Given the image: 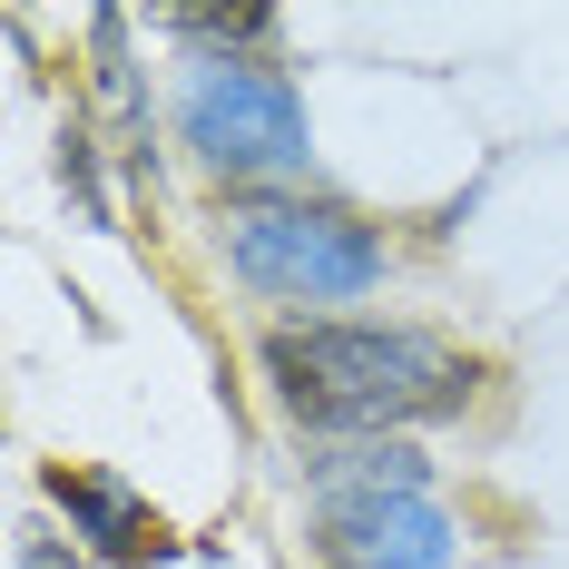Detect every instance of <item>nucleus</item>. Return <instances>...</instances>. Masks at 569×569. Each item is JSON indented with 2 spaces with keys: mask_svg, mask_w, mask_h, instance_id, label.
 Masks as SVG:
<instances>
[{
  "mask_svg": "<svg viewBox=\"0 0 569 569\" xmlns=\"http://www.w3.org/2000/svg\"><path fill=\"white\" fill-rule=\"evenodd\" d=\"M20 569H89V560H79V550H59L50 530L30 520V530H20Z\"/></svg>",
  "mask_w": 569,
  "mask_h": 569,
  "instance_id": "obj_8",
  "label": "nucleus"
},
{
  "mask_svg": "<svg viewBox=\"0 0 569 569\" xmlns=\"http://www.w3.org/2000/svg\"><path fill=\"white\" fill-rule=\"evenodd\" d=\"M305 491L325 501H402L432 491V452L422 442H305Z\"/></svg>",
  "mask_w": 569,
  "mask_h": 569,
  "instance_id": "obj_6",
  "label": "nucleus"
},
{
  "mask_svg": "<svg viewBox=\"0 0 569 569\" xmlns=\"http://www.w3.org/2000/svg\"><path fill=\"white\" fill-rule=\"evenodd\" d=\"M227 266L276 305H353L383 284V227H363L335 197H295V187H236L227 197Z\"/></svg>",
  "mask_w": 569,
  "mask_h": 569,
  "instance_id": "obj_2",
  "label": "nucleus"
},
{
  "mask_svg": "<svg viewBox=\"0 0 569 569\" xmlns=\"http://www.w3.org/2000/svg\"><path fill=\"white\" fill-rule=\"evenodd\" d=\"M315 550L335 569H452L461 560V520L432 491H402V501H325Z\"/></svg>",
  "mask_w": 569,
  "mask_h": 569,
  "instance_id": "obj_4",
  "label": "nucleus"
},
{
  "mask_svg": "<svg viewBox=\"0 0 569 569\" xmlns=\"http://www.w3.org/2000/svg\"><path fill=\"white\" fill-rule=\"evenodd\" d=\"M177 138L197 148V168L236 187H284L315 168V128H305V89L276 59H217L197 50L177 79Z\"/></svg>",
  "mask_w": 569,
  "mask_h": 569,
  "instance_id": "obj_3",
  "label": "nucleus"
},
{
  "mask_svg": "<svg viewBox=\"0 0 569 569\" xmlns=\"http://www.w3.org/2000/svg\"><path fill=\"white\" fill-rule=\"evenodd\" d=\"M59 187L79 197V217H89V227H109V197H99V158H89V128H69V138H59Z\"/></svg>",
  "mask_w": 569,
  "mask_h": 569,
  "instance_id": "obj_7",
  "label": "nucleus"
},
{
  "mask_svg": "<svg viewBox=\"0 0 569 569\" xmlns=\"http://www.w3.org/2000/svg\"><path fill=\"white\" fill-rule=\"evenodd\" d=\"M256 363L305 442H412V422L461 412L481 383V363L422 325H276Z\"/></svg>",
  "mask_w": 569,
  "mask_h": 569,
  "instance_id": "obj_1",
  "label": "nucleus"
},
{
  "mask_svg": "<svg viewBox=\"0 0 569 569\" xmlns=\"http://www.w3.org/2000/svg\"><path fill=\"white\" fill-rule=\"evenodd\" d=\"M40 491H50L59 511H69V530L99 550V560H158L168 550V530H158V511L118 481V471H89V461H50L40 471Z\"/></svg>",
  "mask_w": 569,
  "mask_h": 569,
  "instance_id": "obj_5",
  "label": "nucleus"
}]
</instances>
